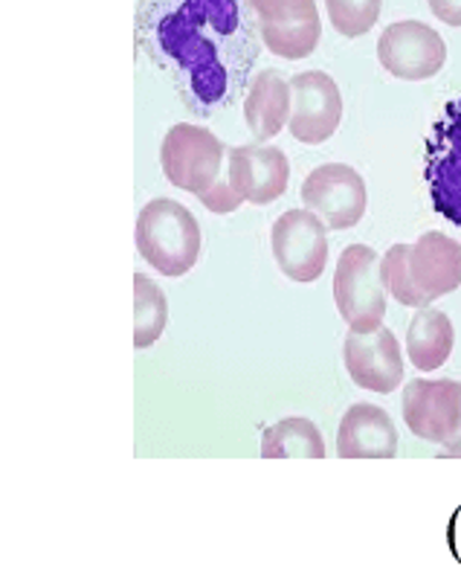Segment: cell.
Wrapping results in <instances>:
<instances>
[{"mask_svg":"<svg viewBox=\"0 0 461 569\" xmlns=\"http://www.w3.org/2000/svg\"><path fill=\"white\" fill-rule=\"evenodd\" d=\"M380 64L398 79L421 82L432 79L444 68L447 44L439 32L421 21L389 23L383 36L378 38Z\"/></svg>","mask_w":461,"mask_h":569,"instance_id":"obj_10","label":"cell"},{"mask_svg":"<svg viewBox=\"0 0 461 569\" xmlns=\"http://www.w3.org/2000/svg\"><path fill=\"white\" fill-rule=\"evenodd\" d=\"M337 453L342 459H392L398 453V430L383 407L354 405L337 430Z\"/></svg>","mask_w":461,"mask_h":569,"instance_id":"obj_15","label":"cell"},{"mask_svg":"<svg viewBox=\"0 0 461 569\" xmlns=\"http://www.w3.org/2000/svg\"><path fill=\"white\" fill-rule=\"evenodd\" d=\"M342 358H345L351 381L369 392L389 396L403 381L401 346L392 331L383 326L374 331H349L345 346H342Z\"/></svg>","mask_w":461,"mask_h":569,"instance_id":"obj_12","label":"cell"},{"mask_svg":"<svg viewBox=\"0 0 461 569\" xmlns=\"http://www.w3.org/2000/svg\"><path fill=\"white\" fill-rule=\"evenodd\" d=\"M203 207H207L209 212H218V216H223V212H235L241 207V196L235 192V189L230 187V180L227 178H218L216 183H212V189H207L201 196Z\"/></svg>","mask_w":461,"mask_h":569,"instance_id":"obj_22","label":"cell"},{"mask_svg":"<svg viewBox=\"0 0 461 569\" xmlns=\"http://www.w3.org/2000/svg\"><path fill=\"white\" fill-rule=\"evenodd\" d=\"M403 421L418 439L444 445L441 457H461V383L410 381L403 390Z\"/></svg>","mask_w":461,"mask_h":569,"instance_id":"obj_4","label":"cell"},{"mask_svg":"<svg viewBox=\"0 0 461 569\" xmlns=\"http://www.w3.org/2000/svg\"><path fill=\"white\" fill-rule=\"evenodd\" d=\"M305 210L320 216L328 230H351L365 212V183L351 166H317L302 183Z\"/></svg>","mask_w":461,"mask_h":569,"instance_id":"obj_9","label":"cell"},{"mask_svg":"<svg viewBox=\"0 0 461 569\" xmlns=\"http://www.w3.org/2000/svg\"><path fill=\"white\" fill-rule=\"evenodd\" d=\"M432 9V16L439 21L450 23V27H461V0H427Z\"/></svg>","mask_w":461,"mask_h":569,"instance_id":"obj_23","label":"cell"},{"mask_svg":"<svg viewBox=\"0 0 461 569\" xmlns=\"http://www.w3.org/2000/svg\"><path fill=\"white\" fill-rule=\"evenodd\" d=\"M407 273L421 308L453 293L461 284V244L439 230L407 244Z\"/></svg>","mask_w":461,"mask_h":569,"instance_id":"obj_13","label":"cell"},{"mask_svg":"<svg viewBox=\"0 0 461 569\" xmlns=\"http://www.w3.org/2000/svg\"><path fill=\"white\" fill-rule=\"evenodd\" d=\"M291 120V82L279 70H264L250 79L244 97V122L259 142L273 140Z\"/></svg>","mask_w":461,"mask_h":569,"instance_id":"obj_16","label":"cell"},{"mask_svg":"<svg viewBox=\"0 0 461 569\" xmlns=\"http://www.w3.org/2000/svg\"><path fill=\"white\" fill-rule=\"evenodd\" d=\"M227 180L239 192L241 201L264 207L284 196L288 180H291V163L275 146H239V149H230Z\"/></svg>","mask_w":461,"mask_h":569,"instance_id":"obj_14","label":"cell"},{"mask_svg":"<svg viewBox=\"0 0 461 569\" xmlns=\"http://www.w3.org/2000/svg\"><path fill=\"white\" fill-rule=\"evenodd\" d=\"M223 146L212 131L189 122L169 128L163 146H160V163L171 187L192 192L201 198L221 174Z\"/></svg>","mask_w":461,"mask_h":569,"instance_id":"obj_6","label":"cell"},{"mask_svg":"<svg viewBox=\"0 0 461 569\" xmlns=\"http://www.w3.org/2000/svg\"><path fill=\"white\" fill-rule=\"evenodd\" d=\"M137 250L163 277H183L201 256V227L183 203L154 198L137 218Z\"/></svg>","mask_w":461,"mask_h":569,"instance_id":"obj_2","label":"cell"},{"mask_svg":"<svg viewBox=\"0 0 461 569\" xmlns=\"http://www.w3.org/2000/svg\"><path fill=\"white\" fill-rule=\"evenodd\" d=\"M380 277H383L387 291L392 293L401 306L421 308L418 293L412 291L410 273H407V244H392V248H389V253L380 259Z\"/></svg>","mask_w":461,"mask_h":569,"instance_id":"obj_21","label":"cell"},{"mask_svg":"<svg viewBox=\"0 0 461 569\" xmlns=\"http://www.w3.org/2000/svg\"><path fill=\"white\" fill-rule=\"evenodd\" d=\"M261 41L279 59H308L322 36L317 0H250Z\"/></svg>","mask_w":461,"mask_h":569,"instance_id":"obj_8","label":"cell"},{"mask_svg":"<svg viewBox=\"0 0 461 569\" xmlns=\"http://www.w3.org/2000/svg\"><path fill=\"white\" fill-rule=\"evenodd\" d=\"M291 134L308 146L334 137L342 120V97L334 79L322 70L297 73L291 79Z\"/></svg>","mask_w":461,"mask_h":569,"instance_id":"obj_11","label":"cell"},{"mask_svg":"<svg viewBox=\"0 0 461 569\" xmlns=\"http://www.w3.org/2000/svg\"><path fill=\"white\" fill-rule=\"evenodd\" d=\"M424 178L432 210L461 227V99L447 102L441 120L432 126L424 154Z\"/></svg>","mask_w":461,"mask_h":569,"instance_id":"obj_5","label":"cell"},{"mask_svg":"<svg viewBox=\"0 0 461 569\" xmlns=\"http://www.w3.org/2000/svg\"><path fill=\"white\" fill-rule=\"evenodd\" d=\"M337 311L351 331H374L387 317V284L380 277V256L365 244L342 250L334 273Z\"/></svg>","mask_w":461,"mask_h":569,"instance_id":"obj_3","label":"cell"},{"mask_svg":"<svg viewBox=\"0 0 461 569\" xmlns=\"http://www.w3.org/2000/svg\"><path fill=\"white\" fill-rule=\"evenodd\" d=\"M380 3L383 0H325V9L340 36L360 38L378 23Z\"/></svg>","mask_w":461,"mask_h":569,"instance_id":"obj_20","label":"cell"},{"mask_svg":"<svg viewBox=\"0 0 461 569\" xmlns=\"http://www.w3.org/2000/svg\"><path fill=\"white\" fill-rule=\"evenodd\" d=\"M134 36L194 117L230 108L250 88L261 47L250 0H140Z\"/></svg>","mask_w":461,"mask_h":569,"instance_id":"obj_1","label":"cell"},{"mask_svg":"<svg viewBox=\"0 0 461 569\" xmlns=\"http://www.w3.org/2000/svg\"><path fill=\"white\" fill-rule=\"evenodd\" d=\"M166 322H169V302L166 293L149 277H134V346L149 349L160 340Z\"/></svg>","mask_w":461,"mask_h":569,"instance_id":"obj_19","label":"cell"},{"mask_svg":"<svg viewBox=\"0 0 461 569\" xmlns=\"http://www.w3.org/2000/svg\"><path fill=\"white\" fill-rule=\"evenodd\" d=\"M261 457L264 459H322L325 442L320 427L311 419H282L261 436Z\"/></svg>","mask_w":461,"mask_h":569,"instance_id":"obj_18","label":"cell"},{"mask_svg":"<svg viewBox=\"0 0 461 569\" xmlns=\"http://www.w3.org/2000/svg\"><path fill=\"white\" fill-rule=\"evenodd\" d=\"M455 331L453 322L444 311L435 308H418V315L412 317L410 331H407V355L421 372H432V369L444 367L450 352H453Z\"/></svg>","mask_w":461,"mask_h":569,"instance_id":"obj_17","label":"cell"},{"mask_svg":"<svg viewBox=\"0 0 461 569\" xmlns=\"http://www.w3.org/2000/svg\"><path fill=\"white\" fill-rule=\"evenodd\" d=\"M273 259L293 282H317L328 264V227L311 210H288L275 218Z\"/></svg>","mask_w":461,"mask_h":569,"instance_id":"obj_7","label":"cell"}]
</instances>
